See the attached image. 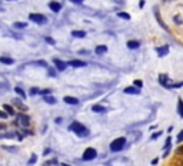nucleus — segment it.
<instances>
[{"instance_id":"1","label":"nucleus","mask_w":183,"mask_h":166,"mask_svg":"<svg viewBox=\"0 0 183 166\" xmlns=\"http://www.w3.org/2000/svg\"><path fill=\"white\" fill-rule=\"evenodd\" d=\"M69 129H70L72 132H74L77 136H87V135H89L87 127H86L84 125L79 123V122H73V123L69 126Z\"/></svg>"},{"instance_id":"2","label":"nucleus","mask_w":183,"mask_h":166,"mask_svg":"<svg viewBox=\"0 0 183 166\" xmlns=\"http://www.w3.org/2000/svg\"><path fill=\"white\" fill-rule=\"evenodd\" d=\"M125 145H126V139L125 137H117V139L112 140V143H110L109 147H110V152L116 153V152H120L125 147Z\"/></svg>"},{"instance_id":"3","label":"nucleus","mask_w":183,"mask_h":166,"mask_svg":"<svg viewBox=\"0 0 183 166\" xmlns=\"http://www.w3.org/2000/svg\"><path fill=\"white\" fill-rule=\"evenodd\" d=\"M29 19H30L32 22L37 23V25H44V23L47 22L46 16H44V15H40V13H32V15H29Z\"/></svg>"},{"instance_id":"4","label":"nucleus","mask_w":183,"mask_h":166,"mask_svg":"<svg viewBox=\"0 0 183 166\" xmlns=\"http://www.w3.org/2000/svg\"><path fill=\"white\" fill-rule=\"evenodd\" d=\"M96 156H97V152H96V149H93V147H87V149L83 152V160H93Z\"/></svg>"},{"instance_id":"5","label":"nucleus","mask_w":183,"mask_h":166,"mask_svg":"<svg viewBox=\"0 0 183 166\" xmlns=\"http://www.w3.org/2000/svg\"><path fill=\"white\" fill-rule=\"evenodd\" d=\"M16 123L22 125V126H29L30 125V118L25 113H17V118H16Z\"/></svg>"},{"instance_id":"6","label":"nucleus","mask_w":183,"mask_h":166,"mask_svg":"<svg viewBox=\"0 0 183 166\" xmlns=\"http://www.w3.org/2000/svg\"><path fill=\"white\" fill-rule=\"evenodd\" d=\"M53 63H54L57 72H63V70L67 67V63H64L63 60H59V59H53Z\"/></svg>"},{"instance_id":"7","label":"nucleus","mask_w":183,"mask_h":166,"mask_svg":"<svg viewBox=\"0 0 183 166\" xmlns=\"http://www.w3.org/2000/svg\"><path fill=\"white\" fill-rule=\"evenodd\" d=\"M159 83L163 88H169V77H167V74H160L159 76Z\"/></svg>"},{"instance_id":"8","label":"nucleus","mask_w":183,"mask_h":166,"mask_svg":"<svg viewBox=\"0 0 183 166\" xmlns=\"http://www.w3.org/2000/svg\"><path fill=\"white\" fill-rule=\"evenodd\" d=\"M49 7H50V10L52 12H60V9H62V5L59 3V2H50L49 3Z\"/></svg>"},{"instance_id":"9","label":"nucleus","mask_w":183,"mask_h":166,"mask_svg":"<svg viewBox=\"0 0 183 166\" xmlns=\"http://www.w3.org/2000/svg\"><path fill=\"white\" fill-rule=\"evenodd\" d=\"M125 93H127V95H139L140 93V89H137V88H135L132 85V86H129V88L125 89Z\"/></svg>"},{"instance_id":"10","label":"nucleus","mask_w":183,"mask_h":166,"mask_svg":"<svg viewBox=\"0 0 183 166\" xmlns=\"http://www.w3.org/2000/svg\"><path fill=\"white\" fill-rule=\"evenodd\" d=\"M156 52H157V54L162 57V56H166L167 53H169V46H160V47H157L156 49Z\"/></svg>"},{"instance_id":"11","label":"nucleus","mask_w":183,"mask_h":166,"mask_svg":"<svg viewBox=\"0 0 183 166\" xmlns=\"http://www.w3.org/2000/svg\"><path fill=\"white\" fill-rule=\"evenodd\" d=\"M69 64L73 66V67H84L86 66V62L84 60H70Z\"/></svg>"},{"instance_id":"12","label":"nucleus","mask_w":183,"mask_h":166,"mask_svg":"<svg viewBox=\"0 0 183 166\" xmlns=\"http://www.w3.org/2000/svg\"><path fill=\"white\" fill-rule=\"evenodd\" d=\"M106 52H107V46H105V44H99L95 49V53L96 54H105Z\"/></svg>"},{"instance_id":"13","label":"nucleus","mask_w":183,"mask_h":166,"mask_svg":"<svg viewBox=\"0 0 183 166\" xmlns=\"http://www.w3.org/2000/svg\"><path fill=\"white\" fill-rule=\"evenodd\" d=\"M177 115L183 119V99L182 98L177 99Z\"/></svg>"},{"instance_id":"14","label":"nucleus","mask_w":183,"mask_h":166,"mask_svg":"<svg viewBox=\"0 0 183 166\" xmlns=\"http://www.w3.org/2000/svg\"><path fill=\"white\" fill-rule=\"evenodd\" d=\"M72 36L76 37V39H83V37H86V32H83V30H73Z\"/></svg>"},{"instance_id":"15","label":"nucleus","mask_w":183,"mask_h":166,"mask_svg":"<svg viewBox=\"0 0 183 166\" xmlns=\"http://www.w3.org/2000/svg\"><path fill=\"white\" fill-rule=\"evenodd\" d=\"M91 110L96 112V113H105L106 112V108L103 105H95V106H91Z\"/></svg>"},{"instance_id":"16","label":"nucleus","mask_w":183,"mask_h":166,"mask_svg":"<svg viewBox=\"0 0 183 166\" xmlns=\"http://www.w3.org/2000/svg\"><path fill=\"white\" fill-rule=\"evenodd\" d=\"M64 103H67V105H77L79 103V100L76 99V98H73V96H66L64 98Z\"/></svg>"},{"instance_id":"17","label":"nucleus","mask_w":183,"mask_h":166,"mask_svg":"<svg viewBox=\"0 0 183 166\" xmlns=\"http://www.w3.org/2000/svg\"><path fill=\"white\" fill-rule=\"evenodd\" d=\"M127 47L132 49V50H135V49H139V47H140V43L136 42V40H129V42H127Z\"/></svg>"},{"instance_id":"18","label":"nucleus","mask_w":183,"mask_h":166,"mask_svg":"<svg viewBox=\"0 0 183 166\" xmlns=\"http://www.w3.org/2000/svg\"><path fill=\"white\" fill-rule=\"evenodd\" d=\"M0 62H2L3 64H13L15 63V60L12 57H7V56H2L0 57Z\"/></svg>"},{"instance_id":"19","label":"nucleus","mask_w":183,"mask_h":166,"mask_svg":"<svg viewBox=\"0 0 183 166\" xmlns=\"http://www.w3.org/2000/svg\"><path fill=\"white\" fill-rule=\"evenodd\" d=\"M15 92H16V95H19L22 99H25V98L27 96V95H26V92H25L22 88H17V86H16V88H15Z\"/></svg>"},{"instance_id":"20","label":"nucleus","mask_w":183,"mask_h":166,"mask_svg":"<svg viewBox=\"0 0 183 166\" xmlns=\"http://www.w3.org/2000/svg\"><path fill=\"white\" fill-rule=\"evenodd\" d=\"M3 110H5L7 115H15V109H13L10 105H3Z\"/></svg>"},{"instance_id":"21","label":"nucleus","mask_w":183,"mask_h":166,"mask_svg":"<svg viewBox=\"0 0 183 166\" xmlns=\"http://www.w3.org/2000/svg\"><path fill=\"white\" fill-rule=\"evenodd\" d=\"M44 102H46V103H49V105H54V103H56V98L46 95V96H44Z\"/></svg>"},{"instance_id":"22","label":"nucleus","mask_w":183,"mask_h":166,"mask_svg":"<svg viewBox=\"0 0 183 166\" xmlns=\"http://www.w3.org/2000/svg\"><path fill=\"white\" fill-rule=\"evenodd\" d=\"M117 16H119L120 19H125V20H130V15H129V13H126V12H119V13H117Z\"/></svg>"},{"instance_id":"23","label":"nucleus","mask_w":183,"mask_h":166,"mask_svg":"<svg viewBox=\"0 0 183 166\" xmlns=\"http://www.w3.org/2000/svg\"><path fill=\"white\" fill-rule=\"evenodd\" d=\"M154 15H156V19H157V22H159V25H160V26H162L163 29H166V30H167V27H166V25L163 23V20L160 19V16H159V12H157V10H156V13H154Z\"/></svg>"},{"instance_id":"24","label":"nucleus","mask_w":183,"mask_h":166,"mask_svg":"<svg viewBox=\"0 0 183 166\" xmlns=\"http://www.w3.org/2000/svg\"><path fill=\"white\" fill-rule=\"evenodd\" d=\"M13 26H15V29H25L27 25H26V23H23V22H16Z\"/></svg>"},{"instance_id":"25","label":"nucleus","mask_w":183,"mask_h":166,"mask_svg":"<svg viewBox=\"0 0 183 166\" xmlns=\"http://www.w3.org/2000/svg\"><path fill=\"white\" fill-rule=\"evenodd\" d=\"M133 86H135V88H137V89H140V88L143 86V82H142V80H139V79H136V80L133 82Z\"/></svg>"},{"instance_id":"26","label":"nucleus","mask_w":183,"mask_h":166,"mask_svg":"<svg viewBox=\"0 0 183 166\" xmlns=\"http://www.w3.org/2000/svg\"><path fill=\"white\" fill-rule=\"evenodd\" d=\"M13 103H15V105H17V106H19V108L22 109V110H26V106H25V105H23L22 102H19L17 99H15V100H13Z\"/></svg>"},{"instance_id":"27","label":"nucleus","mask_w":183,"mask_h":166,"mask_svg":"<svg viewBox=\"0 0 183 166\" xmlns=\"http://www.w3.org/2000/svg\"><path fill=\"white\" fill-rule=\"evenodd\" d=\"M36 160H37V156L33 153V155L30 156V159H29V165H34V163H36Z\"/></svg>"},{"instance_id":"28","label":"nucleus","mask_w":183,"mask_h":166,"mask_svg":"<svg viewBox=\"0 0 183 166\" xmlns=\"http://www.w3.org/2000/svg\"><path fill=\"white\" fill-rule=\"evenodd\" d=\"M176 142H177V143H182V142H183V130H180V132H179V135H177V139H176Z\"/></svg>"},{"instance_id":"29","label":"nucleus","mask_w":183,"mask_h":166,"mask_svg":"<svg viewBox=\"0 0 183 166\" xmlns=\"http://www.w3.org/2000/svg\"><path fill=\"white\" fill-rule=\"evenodd\" d=\"M39 92H40V89H37V88H32V89H30V95H32V96L39 95Z\"/></svg>"},{"instance_id":"30","label":"nucleus","mask_w":183,"mask_h":166,"mask_svg":"<svg viewBox=\"0 0 183 166\" xmlns=\"http://www.w3.org/2000/svg\"><path fill=\"white\" fill-rule=\"evenodd\" d=\"M170 143H172V137H167L166 139V143H164V150H167L170 147Z\"/></svg>"},{"instance_id":"31","label":"nucleus","mask_w":183,"mask_h":166,"mask_svg":"<svg viewBox=\"0 0 183 166\" xmlns=\"http://www.w3.org/2000/svg\"><path fill=\"white\" fill-rule=\"evenodd\" d=\"M173 20H174V23H177V25H182V23H183L180 16H174V17H173Z\"/></svg>"},{"instance_id":"32","label":"nucleus","mask_w":183,"mask_h":166,"mask_svg":"<svg viewBox=\"0 0 183 166\" xmlns=\"http://www.w3.org/2000/svg\"><path fill=\"white\" fill-rule=\"evenodd\" d=\"M50 93V89H44V90H40L39 92V95H42V96H46V95H49Z\"/></svg>"},{"instance_id":"33","label":"nucleus","mask_w":183,"mask_h":166,"mask_svg":"<svg viewBox=\"0 0 183 166\" xmlns=\"http://www.w3.org/2000/svg\"><path fill=\"white\" fill-rule=\"evenodd\" d=\"M7 116H9V115H7L5 110H0V119H6Z\"/></svg>"},{"instance_id":"34","label":"nucleus","mask_w":183,"mask_h":166,"mask_svg":"<svg viewBox=\"0 0 183 166\" xmlns=\"http://www.w3.org/2000/svg\"><path fill=\"white\" fill-rule=\"evenodd\" d=\"M44 40H46L49 44H54V40H53L52 37H49V36H46V37H44Z\"/></svg>"},{"instance_id":"35","label":"nucleus","mask_w":183,"mask_h":166,"mask_svg":"<svg viewBox=\"0 0 183 166\" xmlns=\"http://www.w3.org/2000/svg\"><path fill=\"white\" fill-rule=\"evenodd\" d=\"M47 74H49V76H52V77H54L57 73H56V70H54V69H49V73H47Z\"/></svg>"},{"instance_id":"36","label":"nucleus","mask_w":183,"mask_h":166,"mask_svg":"<svg viewBox=\"0 0 183 166\" xmlns=\"http://www.w3.org/2000/svg\"><path fill=\"white\" fill-rule=\"evenodd\" d=\"M160 135H162L160 132H157V133H153V135H152V137H150V140H154V139H157Z\"/></svg>"},{"instance_id":"37","label":"nucleus","mask_w":183,"mask_h":166,"mask_svg":"<svg viewBox=\"0 0 183 166\" xmlns=\"http://www.w3.org/2000/svg\"><path fill=\"white\" fill-rule=\"evenodd\" d=\"M176 155H183V146H180V147H177V150H176Z\"/></svg>"},{"instance_id":"38","label":"nucleus","mask_w":183,"mask_h":166,"mask_svg":"<svg viewBox=\"0 0 183 166\" xmlns=\"http://www.w3.org/2000/svg\"><path fill=\"white\" fill-rule=\"evenodd\" d=\"M36 64H40V66H44V67L47 66V63L44 60H39V62H36Z\"/></svg>"},{"instance_id":"39","label":"nucleus","mask_w":183,"mask_h":166,"mask_svg":"<svg viewBox=\"0 0 183 166\" xmlns=\"http://www.w3.org/2000/svg\"><path fill=\"white\" fill-rule=\"evenodd\" d=\"M72 3H74V5H82L83 3V0H70Z\"/></svg>"},{"instance_id":"40","label":"nucleus","mask_w":183,"mask_h":166,"mask_svg":"<svg viewBox=\"0 0 183 166\" xmlns=\"http://www.w3.org/2000/svg\"><path fill=\"white\" fill-rule=\"evenodd\" d=\"M145 6V0H140V2H139V7H143Z\"/></svg>"},{"instance_id":"41","label":"nucleus","mask_w":183,"mask_h":166,"mask_svg":"<svg viewBox=\"0 0 183 166\" xmlns=\"http://www.w3.org/2000/svg\"><path fill=\"white\" fill-rule=\"evenodd\" d=\"M157 162H159V159H153V160H152V165H156Z\"/></svg>"},{"instance_id":"42","label":"nucleus","mask_w":183,"mask_h":166,"mask_svg":"<svg viewBox=\"0 0 183 166\" xmlns=\"http://www.w3.org/2000/svg\"><path fill=\"white\" fill-rule=\"evenodd\" d=\"M3 129H6V126L3 123H0V130H3Z\"/></svg>"},{"instance_id":"43","label":"nucleus","mask_w":183,"mask_h":166,"mask_svg":"<svg viewBox=\"0 0 183 166\" xmlns=\"http://www.w3.org/2000/svg\"><path fill=\"white\" fill-rule=\"evenodd\" d=\"M43 153H44V155H49V153H50V149H46V150H44Z\"/></svg>"},{"instance_id":"44","label":"nucleus","mask_w":183,"mask_h":166,"mask_svg":"<svg viewBox=\"0 0 183 166\" xmlns=\"http://www.w3.org/2000/svg\"><path fill=\"white\" fill-rule=\"evenodd\" d=\"M62 166H70V165H67V163H62Z\"/></svg>"},{"instance_id":"45","label":"nucleus","mask_w":183,"mask_h":166,"mask_svg":"<svg viewBox=\"0 0 183 166\" xmlns=\"http://www.w3.org/2000/svg\"><path fill=\"white\" fill-rule=\"evenodd\" d=\"M164 2H173V0H164Z\"/></svg>"},{"instance_id":"46","label":"nucleus","mask_w":183,"mask_h":166,"mask_svg":"<svg viewBox=\"0 0 183 166\" xmlns=\"http://www.w3.org/2000/svg\"><path fill=\"white\" fill-rule=\"evenodd\" d=\"M180 165H182V166H183V160H182V162H180Z\"/></svg>"},{"instance_id":"47","label":"nucleus","mask_w":183,"mask_h":166,"mask_svg":"<svg viewBox=\"0 0 183 166\" xmlns=\"http://www.w3.org/2000/svg\"><path fill=\"white\" fill-rule=\"evenodd\" d=\"M180 166H182V165H180Z\"/></svg>"}]
</instances>
